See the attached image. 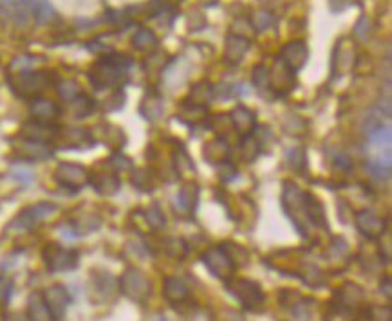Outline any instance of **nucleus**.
Listing matches in <instances>:
<instances>
[{"mask_svg": "<svg viewBox=\"0 0 392 321\" xmlns=\"http://www.w3.org/2000/svg\"><path fill=\"white\" fill-rule=\"evenodd\" d=\"M282 210L290 217L300 236L309 238L316 229H327L323 206L313 193H306L291 181H284L282 190Z\"/></svg>", "mask_w": 392, "mask_h": 321, "instance_id": "f257e3e1", "label": "nucleus"}, {"mask_svg": "<svg viewBox=\"0 0 392 321\" xmlns=\"http://www.w3.org/2000/svg\"><path fill=\"white\" fill-rule=\"evenodd\" d=\"M367 125V170L376 179H388L391 175V125L380 119H369Z\"/></svg>", "mask_w": 392, "mask_h": 321, "instance_id": "f03ea898", "label": "nucleus"}, {"mask_svg": "<svg viewBox=\"0 0 392 321\" xmlns=\"http://www.w3.org/2000/svg\"><path fill=\"white\" fill-rule=\"evenodd\" d=\"M131 60L125 54L109 53L100 58L89 71V80L98 90L119 89L127 80Z\"/></svg>", "mask_w": 392, "mask_h": 321, "instance_id": "7ed1b4c3", "label": "nucleus"}, {"mask_svg": "<svg viewBox=\"0 0 392 321\" xmlns=\"http://www.w3.org/2000/svg\"><path fill=\"white\" fill-rule=\"evenodd\" d=\"M53 83L54 76L49 71H18L15 76H9V85L13 92L25 99L38 98Z\"/></svg>", "mask_w": 392, "mask_h": 321, "instance_id": "20e7f679", "label": "nucleus"}, {"mask_svg": "<svg viewBox=\"0 0 392 321\" xmlns=\"http://www.w3.org/2000/svg\"><path fill=\"white\" fill-rule=\"evenodd\" d=\"M225 285L226 291H228L246 310H259L262 305H264V291H262V287L257 281L248 280V278L233 277L230 278L228 281H225Z\"/></svg>", "mask_w": 392, "mask_h": 321, "instance_id": "39448f33", "label": "nucleus"}, {"mask_svg": "<svg viewBox=\"0 0 392 321\" xmlns=\"http://www.w3.org/2000/svg\"><path fill=\"white\" fill-rule=\"evenodd\" d=\"M118 285L119 291L136 303H147L152 296V281L148 280L143 271H139L136 267H131L123 272Z\"/></svg>", "mask_w": 392, "mask_h": 321, "instance_id": "423d86ee", "label": "nucleus"}, {"mask_svg": "<svg viewBox=\"0 0 392 321\" xmlns=\"http://www.w3.org/2000/svg\"><path fill=\"white\" fill-rule=\"evenodd\" d=\"M201 260L206 265L213 277L219 278L222 281H228L230 278L235 277L237 265L232 260V256L228 255V251L225 249V246H213V248L206 249L201 255Z\"/></svg>", "mask_w": 392, "mask_h": 321, "instance_id": "0eeeda50", "label": "nucleus"}, {"mask_svg": "<svg viewBox=\"0 0 392 321\" xmlns=\"http://www.w3.org/2000/svg\"><path fill=\"white\" fill-rule=\"evenodd\" d=\"M42 258H44L45 265L51 272H64L78 267L80 253L76 249L64 248V246L47 244L42 251Z\"/></svg>", "mask_w": 392, "mask_h": 321, "instance_id": "6e6552de", "label": "nucleus"}, {"mask_svg": "<svg viewBox=\"0 0 392 321\" xmlns=\"http://www.w3.org/2000/svg\"><path fill=\"white\" fill-rule=\"evenodd\" d=\"M89 170L82 164L61 163L54 170V179L61 188L71 191H80L85 184H89Z\"/></svg>", "mask_w": 392, "mask_h": 321, "instance_id": "1a4fd4ad", "label": "nucleus"}, {"mask_svg": "<svg viewBox=\"0 0 392 321\" xmlns=\"http://www.w3.org/2000/svg\"><path fill=\"white\" fill-rule=\"evenodd\" d=\"M42 294H44V301L47 305V310H49L51 321L64 320L71 305V294L66 285L54 284L49 289H45Z\"/></svg>", "mask_w": 392, "mask_h": 321, "instance_id": "9d476101", "label": "nucleus"}, {"mask_svg": "<svg viewBox=\"0 0 392 321\" xmlns=\"http://www.w3.org/2000/svg\"><path fill=\"white\" fill-rule=\"evenodd\" d=\"M17 157L24 159V161H44V159H49L53 155V147L51 143H42V141H33V139H25L18 138V141L15 143L13 147Z\"/></svg>", "mask_w": 392, "mask_h": 321, "instance_id": "9b49d317", "label": "nucleus"}, {"mask_svg": "<svg viewBox=\"0 0 392 321\" xmlns=\"http://www.w3.org/2000/svg\"><path fill=\"white\" fill-rule=\"evenodd\" d=\"M307 56H309V53H307L306 42L291 40V42H287V44L280 49L278 60H280L284 66L290 67V69L297 74L304 66H306Z\"/></svg>", "mask_w": 392, "mask_h": 321, "instance_id": "f8f14e48", "label": "nucleus"}, {"mask_svg": "<svg viewBox=\"0 0 392 321\" xmlns=\"http://www.w3.org/2000/svg\"><path fill=\"white\" fill-rule=\"evenodd\" d=\"M355 224L356 229L371 240L381 238L385 231H387V222L380 219L374 212H371V210H362V212L356 213Z\"/></svg>", "mask_w": 392, "mask_h": 321, "instance_id": "ddd939ff", "label": "nucleus"}, {"mask_svg": "<svg viewBox=\"0 0 392 321\" xmlns=\"http://www.w3.org/2000/svg\"><path fill=\"white\" fill-rule=\"evenodd\" d=\"M58 128L54 123H45L38 121V119H31V121L24 123L20 128V138L25 139H33V141H42V143H53L58 138Z\"/></svg>", "mask_w": 392, "mask_h": 321, "instance_id": "4468645a", "label": "nucleus"}, {"mask_svg": "<svg viewBox=\"0 0 392 321\" xmlns=\"http://www.w3.org/2000/svg\"><path fill=\"white\" fill-rule=\"evenodd\" d=\"M230 123H232V128L241 134V138L246 135H254L255 128H257V118H255L254 110H249L248 107L237 105L235 109L230 112Z\"/></svg>", "mask_w": 392, "mask_h": 321, "instance_id": "2eb2a0df", "label": "nucleus"}, {"mask_svg": "<svg viewBox=\"0 0 392 321\" xmlns=\"http://www.w3.org/2000/svg\"><path fill=\"white\" fill-rule=\"evenodd\" d=\"M295 73L282 63L280 60L275 61V66L270 69V87L277 96H284L293 89Z\"/></svg>", "mask_w": 392, "mask_h": 321, "instance_id": "dca6fc26", "label": "nucleus"}, {"mask_svg": "<svg viewBox=\"0 0 392 321\" xmlns=\"http://www.w3.org/2000/svg\"><path fill=\"white\" fill-rule=\"evenodd\" d=\"M58 143L61 148H90L94 145V138L87 128H64L58 132Z\"/></svg>", "mask_w": 392, "mask_h": 321, "instance_id": "f3484780", "label": "nucleus"}, {"mask_svg": "<svg viewBox=\"0 0 392 321\" xmlns=\"http://www.w3.org/2000/svg\"><path fill=\"white\" fill-rule=\"evenodd\" d=\"M163 296L167 298L168 303L177 307V305H183L190 300V287L179 277H168L165 278Z\"/></svg>", "mask_w": 392, "mask_h": 321, "instance_id": "a211bd4d", "label": "nucleus"}, {"mask_svg": "<svg viewBox=\"0 0 392 321\" xmlns=\"http://www.w3.org/2000/svg\"><path fill=\"white\" fill-rule=\"evenodd\" d=\"M53 212H54L53 204H49V202L35 204V206L24 210V212H22L20 215L15 219L13 226H17V228H24V229L33 228L35 224H38L42 219H45L47 215H51Z\"/></svg>", "mask_w": 392, "mask_h": 321, "instance_id": "6ab92c4d", "label": "nucleus"}, {"mask_svg": "<svg viewBox=\"0 0 392 321\" xmlns=\"http://www.w3.org/2000/svg\"><path fill=\"white\" fill-rule=\"evenodd\" d=\"M29 112H31L33 119H38V121L54 123L58 116H60V107L53 99L38 96V98L31 99V103H29Z\"/></svg>", "mask_w": 392, "mask_h": 321, "instance_id": "aec40b11", "label": "nucleus"}, {"mask_svg": "<svg viewBox=\"0 0 392 321\" xmlns=\"http://www.w3.org/2000/svg\"><path fill=\"white\" fill-rule=\"evenodd\" d=\"M89 184L98 191L100 195H114L119 190V181L116 171H96V174L89 175Z\"/></svg>", "mask_w": 392, "mask_h": 321, "instance_id": "412c9836", "label": "nucleus"}, {"mask_svg": "<svg viewBox=\"0 0 392 321\" xmlns=\"http://www.w3.org/2000/svg\"><path fill=\"white\" fill-rule=\"evenodd\" d=\"M336 300H338V310L340 313H348V310L358 307L364 300V293L362 289L355 284H345L342 289L336 291Z\"/></svg>", "mask_w": 392, "mask_h": 321, "instance_id": "4be33fe9", "label": "nucleus"}, {"mask_svg": "<svg viewBox=\"0 0 392 321\" xmlns=\"http://www.w3.org/2000/svg\"><path fill=\"white\" fill-rule=\"evenodd\" d=\"M206 163H228L230 161V145L225 138H215L210 143L205 145V150H203Z\"/></svg>", "mask_w": 392, "mask_h": 321, "instance_id": "5701e85b", "label": "nucleus"}, {"mask_svg": "<svg viewBox=\"0 0 392 321\" xmlns=\"http://www.w3.org/2000/svg\"><path fill=\"white\" fill-rule=\"evenodd\" d=\"M249 45H251L249 38L237 33H232L226 38V60H228L230 63H239V61L244 58V54L248 53Z\"/></svg>", "mask_w": 392, "mask_h": 321, "instance_id": "b1692460", "label": "nucleus"}, {"mask_svg": "<svg viewBox=\"0 0 392 321\" xmlns=\"http://www.w3.org/2000/svg\"><path fill=\"white\" fill-rule=\"evenodd\" d=\"M206 116H208V109L183 99V103H181V107H179V114H177V119H181L184 125L196 126L205 121Z\"/></svg>", "mask_w": 392, "mask_h": 321, "instance_id": "393cba45", "label": "nucleus"}, {"mask_svg": "<svg viewBox=\"0 0 392 321\" xmlns=\"http://www.w3.org/2000/svg\"><path fill=\"white\" fill-rule=\"evenodd\" d=\"M213 98H215V87H213L210 82H199L192 87L190 94H188L184 99L190 103H196V105H201V107H205V109H208V105L212 103Z\"/></svg>", "mask_w": 392, "mask_h": 321, "instance_id": "a878e982", "label": "nucleus"}, {"mask_svg": "<svg viewBox=\"0 0 392 321\" xmlns=\"http://www.w3.org/2000/svg\"><path fill=\"white\" fill-rule=\"evenodd\" d=\"M28 321H51L49 310L44 301V294L33 293L28 300Z\"/></svg>", "mask_w": 392, "mask_h": 321, "instance_id": "bb28decb", "label": "nucleus"}, {"mask_svg": "<svg viewBox=\"0 0 392 321\" xmlns=\"http://www.w3.org/2000/svg\"><path fill=\"white\" fill-rule=\"evenodd\" d=\"M69 107H71V112L76 119H83L87 118L89 114H93L96 105H94V99L89 98L87 94L83 92H78L73 99H69Z\"/></svg>", "mask_w": 392, "mask_h": 321, "instance_id": "cd10ccee", "label": "nucleus"}, {"mask_svg": "<svg viewBox=\"0 0 392 321\" xmlns=\"http://www.w3.org/2000/svg\"><path fill=\"white\" fill-rule=\"evenodd\" d=\"M158 44H160V40L150 29H139L132 35V45H134V49L141 51V53H150L158 47Z\"/></svg>", "mask_w": 392, "mask_h": 321, "instance_id": "c85d7f7f", "label": "nucleus"}, {"mask_svg": "<svg viewBox=\"0 0 392 321\" xmlns=\"http://www.w3.org/2000/svg\"><path fill=\"white\" fill-rule=\"evenodd\" d=\"M197 199H199V190H197L196 184H186V186L179 191V197H177L181 212L192 213L194 210H196Z\"/></svg>", "mask_w": 392, "mask_h": 321, "instance_id": "c756f323", "label": "nucleus"}, {"mask_svg": "<svg viewBox=\"0 0 392 321\" xmlns=\"http://www.w3.org/2000/svg\"><path fill=\"white\" fill-rule=\"evenodd\" d=\"M174 164H176L177 174H181L183 177H192L196 174V166H194V161L190 159V155L186 154L184 148H177L176 154H174Z\"/></svg>", "mask_w": 392, "mask_h": 321, "instance_id": "7c9ffc66", "label": "nucleus"}, {"mask_svg": "<svg viewBox=\"0 0 392 321\" xmlns=\"http://www.w3.org/2000/svg\"><path fill=\"white\" fill-rule=\"evenodd\" d=\"M239 147H241L239 148V152H241L242 161H246V163L255 161L257 155L261 154V143H259L257 138H254V135H246V138H242Z\"/></svg>", "mask_w": 392, "mask_h": 321, "instance_id": "2f4dec72", "label": "nucleus"}, {"mask_svg": "<svg viewBox=\"0 0 392 321\" xmlns=\"http://www.w3.org/2000/svg\"><path fill=\"white\" fill-rule=\"evenodd\" d=\"M251 82H254L255 89H259V92H264V90H271L270 87V67H266L264 63H259L254 67V73H251Z\"/></svg>", "mask_w": 392, "mask_h": 321, "instance_id": "473e14b6", "label": "nucleus"}, {"mask_svg": "<svg viewBox=\"0 0 392 321\" xmlns=\"http://www.w3.org/2000/svg\"><path fill=\"white\" fill-rule=\"evenodd\" d=\"M114 278H112V274H109V272H103L100 277H94V291L98 294H102V300L111 298L112 291H114Z\"/></svg>", "mask_w": 392, "mask_h": 321, "instance_id": "72a5a7b5", "label": "nucleus"}, {"mask_svg": "<svg viewBox=\"0 0 392 321\" xmlns=\"http://www.w3.org/2000/svg\"><path fill=\"white\" fill-rule=\"evenodd\" d=\"M143 219L148 228L155 229V231H158V229H163L165 226H167V219H165L163 212H161L158 206H152L148 207L147 212H143Z\"/></svg>", "mask_w": 392, "mask_h": 321, "instance_id": "f704fd0d", "label": "nucleus"}, {"mask_svg": "<svg viewBox=\"0 0 392 321\" xmlns=\"http://www.w3.org/2000/svg\"><path fill=\"white\" fill-rule=\"evenodd\" d=\"M165 251L172 258H177V260H183L184 256L188 255V244L183 238H168L165 242Z\"/></svg>", "mask_w": 392, "mask_h": 321, "instance_id": "c9c22d12", "label": "nucleus"}, {"mask_svg": "<svg viewBox=\"0 0 392 321\" xmlns=\"http://www.w3.org/2000/svg\"><path fill=\"white\" fill-rule=\"evenodd\" d=\"M57 92L58 96H60V99L69 102V99H73L74 96H76L78 92H82V90H80L78 83L73 82V80H60V82L57 83Z\"/></svg>", "mask_w": 392, "mask_h": 321, "instance_id": "e433bc0d", "label": "nucleus"}, {"mask_svg": "<svg viewBox=\"0 0 392 321\" xmlns=\"http://www.w3.org/2000/svg\"><path fill=\"white\" fill-rule=\"evenodd\" d=\"M15 293V281L9 277H0V307H8Z\"/></svg>", "mask_w": 392, "mask_h": 321, "instance_id": "4c0bfd02", "label": "nucleus"}, {"mask_svg": "<svg viewBox=\"0 0 392 321\" xmlns=\"http://www.w3.org/2000/svg\"><path fill=\"white\" fill-rule=\"evenodd\" d=\"M380 289L384 291V294L387 298H391V277H385L384 278V284L380 285Z\"/></svg>", "mask_w": 392, "mask_h": 321, "instance_id": "58836bf2", "label": "nucleus"}, {"mask_svg": "<svg viewBox=\"0 0 392 321\" xmlns=\"http://www.w3.org/2000/svg\"><path fill=\"white\" fill-rule=\"evenodd\" d=\"M8 321H28V320H24V317H18V316H13V317H9Z\"/></svg>", "mask_w": 392, "mask_h": 321, "instance_id": "ea45409f", "label": "nucleus"}, {"mask_svg": "<svg viewBox=\"0 0 392 321\" xmlns=\"http://www.w3.org/2000/svg\"><path fill=\"white\" fill-rule=\"evenodd\" d=\"M158 321H167V320H163V317H161V320H158Z\"/></svg>", "mask_w": 392, "mask_h": 321, "instance_id": "a19ab883", "label": "nucleus"}]
</instances>
